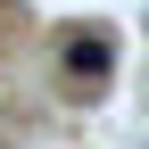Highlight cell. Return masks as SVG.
<instances>
[{"label": "cell", "mask_w": 149, "mask_h": 149, "mask_svg": "<svg viewBox=\"0 0 149 149\" xmlns=\"http://www.w3.org/2000/svg\"><path fill=\"white\" fill-rule=\"evenodd\" d=\"M58 83H66V100H100L116 83V33L108 25H74L58 42Z\"/></svg>", "instance_id": "cell-1"}, {"label": "cell", "mask_w": 149, "mask_h": 149, "mask_svg": "<svg viewBox=\"0 0 149 149\" xmlns=\"http://www.w3.org/2000/svg\"><path fill=\"white\" fill-rule=\"evenodd\" d=\"M141 25H149V17H141Z\"/></svg>", "instance_id": "cell-2"}]
</instances>
